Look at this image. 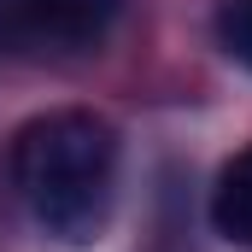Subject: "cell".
<instances>
[{
	"instance_id": "2",
	"label": "cell",
	"mask_w": 252,
	"mask_h": 252,
	"mask_svg": "<svg viewBox=\"0 0 252 252\" xmlns=\"http://www.w3.org/2000/svg\"><path fill=\"white\" fill-rule=\"evenodd\" d=\"M124 0H0L6 41H41V47H82L100 41Z\"/></svg>"
},
{
	"instance_id": "3",
	"label": "cell",
	"mask_w": 252,
	"mask_h": 252,
	"mask_svg": "<svg viewBox=\"0 0 252 252\" xmlns=\"http://www.w3.org/2000/svg\"><path fill=\"white\" fill-rule=\"evenodd\" d=\"M211 229L229 247H252V147H241L211 188Z\"/></svg>"
},
{
	"instance_id": "1",
	"label": "cell",
	"mask_w": 252,
	"mask_h": 252,
	"mask_svg": "<svg viewBox=\"0 0 252 252\" xmlns=\"http://www.w3.org/2000/svg\"><path fill=\"white\" fill-rule=\"evenodd\" d=\"M12 182L47 235H59L70 247L94 241L112 217L118 129L82 106L30 118L12 135Z\"/></svg>"
},
{
	"instance_id": "4",
	"label": "cell",
	"mask_w": 252,
	"mask_h": 252,
	"mask_svg": "<svg viewBox=\"0 0 252 252\" xmlns=\"http://www.w3.org/2000/svg\"><path fill=\"white\" fill-rule=\"evenodd\" d=\"M217 41H223L229 59H241L252 70V0H229L217 12Z\"/></svg>"
},
{
	"instance_id": "5",
	"label": "cell",
	"mask_w": 252,
	"mask_h": 252,
	"mask_svg": "<svg viewBox=\"0 0 252 252\" xmlns=\"http://www.w3.org/2000/svg\"><path fill=\"white\" fill-rule=\"evenodd\" d=\"M0 41H6V24H0Z\"/></svg>"
}]
</instances>
